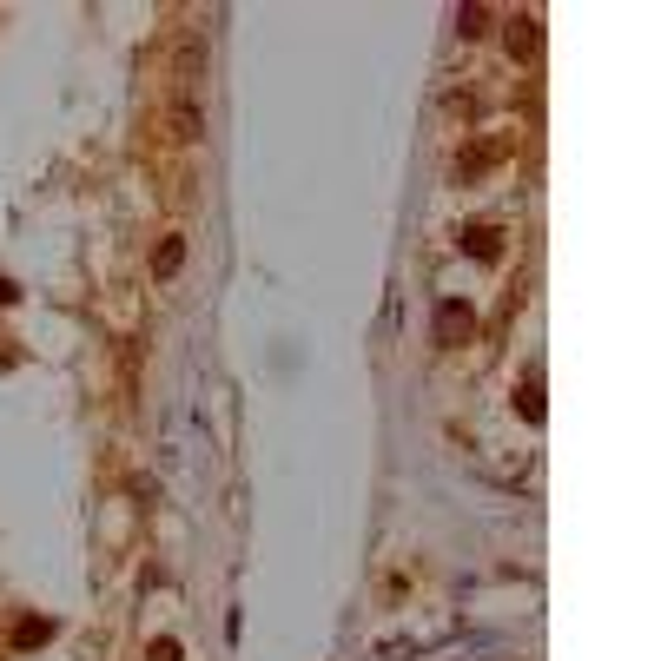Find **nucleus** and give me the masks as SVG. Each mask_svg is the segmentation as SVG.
I'll return each instance as SVG.
<instances>
[{"mask_svg":"<svg viewBox=\"0 0 661 661\" xmlns=\"http://www.w3.org/2000/svg\"><path fill=\"white\" fill-rule=\"evenodd\" d=\"M470 331H477V311L457 305V297H443V305H437V345H463Z\"/></svg>","mask_w":661,"mask_h":661,"instance_id":"1","label":"nucleus"},{"mask_svg":"<svg viewBox=\"0 0 661 661\" xmlns=\"http://www.w3.org/2000/svg\"><path fill=\"white\" fill-rule=\"evenodd\" d=\"M509 53H516V60L536 53V14H516V20H509Z\"/></svg>","mask_w":661,"mask_h":661,"instance_id":"2","label":"nucleus"},{"mask_svg":"<svg viewBox=\"0 0 661 661\" xmlns=\"http://www.w3.org/2000/svg\"><path fill=\"white\" fill-rule=\"evenodd\" d=\"M199 126H205V119H199V106L179 99V106H173V139H199Z\"/></svg>","mask_w":661,"mask_h":661,"instance_id":"3","label":"nucleus"},{"mask_svg":"<svg viewBox=\"0 0 661 661\" xmlns=\"http://www.w3.org/2000/svg\"><path fill=\"white\" fill-rule=\"evenodd\" d=\"M179 265H185V239H165V245L153 251V271H159V279H173Z\"/></svg>","mask_w":661,"mask_h":661,"instance_id":"4","label":"nucleus"},{"mask_svg":"<svg viewBox=\"0 0 661 661\" xmlns=\"http://www.w3.org/2000/svg\"><path fill=\"white\" fill-rule=\"evenodd\" d=\"M463 245H470V251H477L483 265L496 259V231H489V225H470V231H463Z\"/></svg>","mask_w":661,"mask_h":661,"instance_id":"5","label":"nucleus"},{"mask_svg":"<svg viewBox=\"0 0 661 661\" xmlns=\"http://www.w3.org/2000/svg\"><path fill=\"white\" fill-rule=\"evenodd\" d=\"M47 635H53V622H20L14 628V648H33V642H47Z\"/></svg>","mask_w":661,"mask_h":661,"instance_id":"6","label":"nucleus"},{"mask_svg":"<svg viewBox=\"0 0 661 661\" xmlns=\"http://www.w3.org/2000/svg\"><path fill=\"white\" fill-rule=\"evenodd\" d=\"M523 417H529V423H543V383H536V377L523 383Z\"/></svg>","mask_w":661,"mask_h":661,"instance_id":"7","label":"nucleus"},{"mask_svg":"<svg viewBox=\"0 0 661 661\" xmlns=\"http://www.w3.org/2000/svg\"><path fill=\"white\" fill-rule=\"evenodd\" d=\"M457 27H463V33H483V27H489V7H463Z\"/></svg>","mask_w":661,"mask_h":661,"instance_id":"8","label":"nucleus"},{"mask_svg":"<svg viewBox=\"0 0 661 661\" xmlns=\"http://www.w3.org/2000/svg\"><path fill=\"white\" fill-rule=\"evenodd\" d=\"M153 661H179V642H173V635H159V642H153Z\"/></svg>","mask_w":661,"mask_h":661,"instance_id":"9","label":"nucleus"},{"mask_svg":"<svg viewBox=\"0 0 661 661\" xmlns=\"http://www.w3.org/2000/svg\"><path fill=\"white\" fill-rule=\"evenodd\" d=\"M14 297H20V291H14V279H0V305H14Z\"/></svg>","mask_w":661,"mask_h":661,"instance_id":"10","label":"nucleus"}]
</instances>
